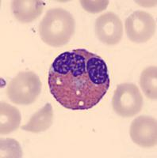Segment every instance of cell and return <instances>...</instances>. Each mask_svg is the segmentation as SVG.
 <instances>
[{
	"mask_svg": "<svg viewBox=\"0 0 157 158\" xmlns=\"http://www.w3.org/2000/svg\"><path fill=\"white\" fill-rule=\"evenodd\" d=\"M51 94L65 108L84 111L96 106L110 85L107 65L86 49H74L55 59L48 76Z\"/></svg>",
	"mask_w": 157,
	"mask_h": 158,
	"instance_id": "cell-1",
	"label": "cell"
},
{
	"mask_svg": "<svg viewBox=\"0 0 157 158\" xmlns=\"http://www.w3.org/2000/svg\"><path fill=\"white\" fill-rule=\"evenodd\" d=\"M75 32V19L68 11L62 8L50 9L39 24L41 40L52 47L66 44Z\"/></svg>",
	"mask_w": 157,
	"mask_h": 158,
	"instance_id": "cell-2",
	"label": "cell"
},
{
	"mask_svg": "<svg viewBox=\"0 0 157 158\" xmlns=\"http://www.w3.org/2000/svg\"><path fill=\"white\" fill-rule=\"evenodd\" d=\"M41 87V81L35 73L20 72L10 81L7 94L14 104L29 105L39 97Z\"/></svg>",
	"mask_w": 157,
	"mask_h": 158,
	"instance_id": "cell-3",
	"label": "cell"
},
{
	"mask_svg": "<svg viewBox=\"0 0 157 158\" xmlns=\"http://www.w3.org/2000/svg\"><path fill=\"white\" fill-rule=\"evenodd\" d=\"M143 97L138 87L133 83L117 85L113 97V108L121 117H133L142 109Z\"/></svg>",
	"mask_w": 157,
	"mask_h": 158,
	"instance_id": "cell-4",
	"label": "cell"
},
{
	"mask_svg": "<svg viewBox=\"0 0 157 158\" xmlns=\"http://www.w3.org/2000/svg\"><path fill=\"white\" fill-rule=\"evenodd\" d=\"M125 29L131 41L137 44L145 43L155 34V20L146 11L137 10L126 18Z\"/></svg>",
	"mask_w": 157,
	"mask_h": 158,
	"instance_id": "cell-5",
	"label": "cell"
},
{
	"mask_svg": "<svg viewBox=\"0 0 157 158\" xmlns=\"http://www.w3.org/2000/svg\"><path fill=\"white\" fill-rule=\"evenodd\" d=\"M95 33L102 43L108 45L117 44L123 36L122 22L114 13H105L96 19Z\"/></svg>",
	"mask_w": 157,
	"mask_h": 158,
	"instance_id": "cell-6",
	"label": "cell"
},
{
	"mask_svg": "<svg viewBox=\"0 0 157 158\" xmlns=\"http://www.w3.org/2000/svg\"><path fill=\"white\" fill-rule=\"evenodd\" d=\"M133 142L143 148L156 146L157 122L152 117L141 115L131 123L129 131Z\"/></svg>",
	"mask_w": 157,
	"mask_h": 158,
	"instance_id": "cell-7",
	"label": "cell"
},
{
	"mask_svg": "<svg viewBox=\"0 0 157 158\" xmlns=\"http://www.w3.org/2000/svg\"><path fill=\"white\" fill-rule=\"evenodd\" d=\"M45 2L39 0H15L11 4L15 18L22 23H29L43 12Z\"/></svg>",
	"mask_w": 157,
	"mask_h": 158,
	"instance_id": "cell-8",
	"label": "cell"
},
{
	"mask_svg": "<svg viewBox=\"0 0 157 158\" xmlns=\"http://www.w3.org/2000/svg\"><path fill=\"white\" fill-rule=\"evenodd\" d=\"M53 121V110L49 103L46 104L41 109L35 112L27 124L22 127V129L32 133H40L47 131Z\"/></svg>",
	"mask_w": 157,
	"mask_h": 158,
	"instance_id": "cell-9",
	"label": "cell"
},
{
	"mask_svg": "<svg viewBox=\"0 0 157 158\" xmlns=\"http://www.w3.org/2000/svg\"><path fill=\"white\" fill-rule=\"evenodd\" d=\"M21 113L19 110L7 103L0 104V133L7 135L16 131L21 123Z\"/></svg>",
	"mask_w": 157,
	"mask_h": 158,
	"instance_id": "cell-10",
	"label": "cell"
},
{
	"mask_svg": "<svg viewBox=\"0 0 157 158\" xmlns=\"http://www.w3.org/2000/svg\"><path fill=\"white\" fill-rule=\"evenodd\" d=\"M140 85L144 94L148 98H157V68L148 67L143 70L140 78Z\"/></svg>",
	"mask_w": 157,
	"mask_h": 158,
	"instance_id": "cell-11",
	"label": "cell"
},
{
	"mask_svg": "<svg viewBox=\"0 0 157 158\" xmlns=\"http://www.w3.org/2000/svg\"><path fill=\"white\" fill-rule=\"evenodd\" d=\"M108 0H96V1H88V0H82L80 1L82 6L86 11L91 14H96L103 11L107 9L109 4Z\"/></svg>",
	"mask_w": 157,
	"mask_h": 158,
	"instance_id": "cell-12",
	"label": "cell"
}]
</instances>
